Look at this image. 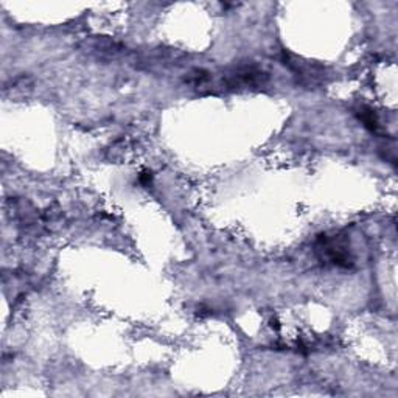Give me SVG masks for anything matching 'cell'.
Returning a JSON list of instances; mask_svg holds the SVG:
<instances>
[{"label":"cell","instance_id":"obj_2","mask_svg":"<svg viewBox=\"0 0 398 398\" xmlns=\"http://www.w3.org/2000/svg\"><path fill=\"white\" fill-rule=\"evenodd\" d=\"M358 117L369 129H371V131L380 133V121H378V117H376V114L372 110H369V107H361L359 112H358Z\"/></svg>","mask_w":398,"mask_h":398},{"label":"cell","instance_id":"obj_1","mask_svg":"<svg viewBox=\"0 0 398 398\" xmlns=\"http://www.w3.org/2000/svg\"><path fill=\"white\" fill-rule=\"evenodd\" d=\"M316 252L324 263H331L338 267H353L354 257L349 244L343 237L322 235L316 243Z\"/></svg>","mask_w":398,"mask_h":398}]
</instances>
